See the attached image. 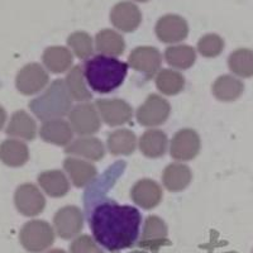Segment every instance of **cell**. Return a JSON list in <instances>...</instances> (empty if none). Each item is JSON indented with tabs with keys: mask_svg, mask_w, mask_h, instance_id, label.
Here are the masks:
<instances>
[{
	"mask_svg": "<svg viewBox=\"0 0 253 253\" xmlns=\"http://www.w3.org/2000/svg\"><path fill=\"white\" fill-rule=\"evenodd\" d=\"M70 253H104L96 241L87 234L76 237L70 245Z\"/></svg>",
	"mask_w": 253,
	"mask_h": 253,
	"instance_id": "cell-35",
	"label": "cell"
},
{
	"mask_svg": "<svg viewBox=\"0 0 253 253\" xmlns=\"http://www.w3.org/2000/svg\"><path fill=\"white\" fill-rule=\"evenodd\" d=\"M53 228L60 238L75 239L84 228V214L80 208L67 205L58 210L53 216Z\"/></svg>",
	"mask_w": 253,
	"mask_h": 253,
	"instance_id": "cell-9",
	"label": "cell"
},
{
	"mask_svg": "<svg viewBox=\"0 0 253 253\" xmlns=\"http://www.w3.org/2000/svg\"><path fill=\"white\" fill-rule=\"evenodd\" d=\"M202 141L198 132L190 128L178 130L171 139L170 155L176 161H191L200 152Z\"/></svg>",
	"mask_w": 253,
	"mask_h": 253,
	"instance_id": "cell-10",
	"label": "cell"
},
{
	"mask_svg": "<svg viewBox=\"0 0 253 253\" xmlns=\"http://www.w3.org/2000/svg\"><path fill=\"white\" fill-rule=\"evenodd\" d=\"M89 223L96 243L115 253L134 246L139 237L142 215L137 208L109 200L92 209Z\"/></svg>",
	"mask_w": 253,
	"mask_h": 253,
	"instance_id": "cell-1",
	"label": "cell"
},
{
	"mask_svg": "<svg viewBox=\"0 0 253 253\" xmlns=\"http://www.w3.org/2000/svg\"><path fill=\"white\" fill-rule=\"evenodd\" d=\"M156 87L162 94L167 95V96H173L184 90L185 78L182 76V74L175 71V70H161L156 76Z\"/></svg>",
	"mask_w": 253,
	"mask_h": 253,
	"instance_id": "cell-32",
	"label": "cell"
},
{
	"mask_svg": "<svg viewBox=\"0 0 253 253\" xmlns=\"http://www.w3.org/2000/svg\"><path fill=\"white\" fill-rule=\"evenodd\" d=\"M130 253H148L147 251H134V252H130Z\"/></svg>",
	"mask_w": 253,
	"mask_h": 253,
	"instance_id": "cell-38",
	"label": "cell"
},
{
	"mask_svg": "<svg viewBox=\"0 0 253 253\" xmlns=\"http://www.w3.org/2000/svg\"><path fill=\"white\" fill-rule=\"evenodd\" d=\"M107 146L113 156H129L137 148V137L130 129H118L109 133Z\"/></svg>",
	"mask_w": 253,
	"mask_h": 253,
	"instance_id": "cell-28",
	"label": "cell"
},
{
	"mask_svg": "<svg viewBox=\"0 0 253 253\" xmlns=\"http://www.w3.org/2000/svg\"><path fill=\"white\" fill-rule=\"evenodd\" d=\"M162 65L161 52L152 46H139L130 52L128 66L142 72L147 78H152Z\"/></svg>",
	"mask_w": 253,
	"mask_h": 253,
	"instance_id": "cell-13",
	"label": "cell"
},
{
	"mask_svg": "<svg viewBox=\"0 0 253 253\" xmlns=\"http://www.w3.org/2000/svg\"><path fill=\"white\" fill-rule=\"evenodd\" d=\"M130 198L135 205L143 209H155L162 200V189L151 178H142L132 186Z\"/></svg>",
	"mask_w": 253,
	"mask_h": 253,
	"instance_id": "cell-16",
	"label": "cell"
},
{
	"mask_svg": "<svg viewBox=\"0 0 253 253\" xmlns=\"http://www.w3.org/2000/svg\"><path fill=\"white\" fill-rule=\"evenodd\" d=\"M156 36L164 43H178L189 36V26L182 17L177 14H166L156 23Z\"/></svg>",
	"mask_w": 253,
	"mask_h": 253,
	"instance_id": "cell-12",
	"label": "cell"
},
{
	"mask_svg": "<svg viewBox=\"0 0 253 253\" xmlns=\"http://www.w3.org/2000/svg\"><path fill=\"white\" fill-rule=\"evenodd\" d=\"M84 76L85 75H84L83 67L74 66L67 74L65 83H66V87L72 100L86 103V101L91 100L92 94L87 89Z\"/></svg>",
	"mask_w": 253,
	"mask_h": 253,
	"instance_id": "cell-31",
	"label": "cell"
},
{
	"mask_svg": "<svg viewBox=\"0 0 253 253\" xmlns=\"http://www.w3.org/2000/svg\"><path fill=\"white\" fill-rule=\"evenodd\" d=\"M40 135L47 143L67 147L72 141L74 130L69 122L65 119H52V121L43 122L40 128Z\"/></svg>",
	"mask_w": 253,
	"mask_h": 253,
	"instance_id": "cell-19",
	"label": "cell"
},
{
	"mask_svg": "<svg viewBox=\"0 0 253 253\" xmlns=\"http://www.w3.org/2000/svg\"><path fill=\"white\" fill-rule=\"evenodd\" d=\"M95 105L101 121L109 126H123L133 117L132 107L122 99H99Z\"/></svg>",
	"mask_w": 253,
	"mask_h": 253,
	"instance_id": "cell-11",
	"label": "cell"
},
{
	"mask_svg": "<svg viewBox=\"0 0 253 253\" xmlns=\"http://www.w3.org/2000/svg\"><path fill=\"white\" fill-rule=\"evenodd\" d=\"M6 122V112L1 105H0V130L3 129L4 124Z\"/></svg>",
	"mask_w": 253,
	"mask_h": 253,
	"instance_id": "cell-36",
	"label": "cell"
},
{
	"mask_svg": "<svg viewBox=\"0 0 253 253\" xmlns=\"http://www.w3.org/2000/svg\"><path fill=\"white\" fill-rule=\"evenodd\" d=\"M112 24L124 33H130L138 28L142 22V13L132 1H121L113 6L110 12Z\"/></svg>",
	"mask_w": 253,
	"mask_h": 253,
	"instance_id": "cell-15",
	"label": "cell"
},
{
	"mask_svg": "<svg viewBox=\"0 0 253 253\" xmlns=\"http://www.w3.org/2000/svg\"><path fill=\"white\" fill-rule=\"evenodd\" d=\"M69 123L72 130L83 137L99 132L101 126V118L96 105L83 103L75 105L69 113Z\"/></svg>",
	"mask_w": 253,
	"mask_h": 253,
	"instance_id": "cell-5",
	"label": "cell"
},
{
	"mask_svg": "<svg viewBox=\"0 0 253 253\" xmlns=\"http://www.w3.org/2000/svg\"><path fill=\"white\" fill-rule=\"evenodd\" d=\"M14 205L24 216L40 215L46 208V199L40 189L31 182L17 187L14 193Z\"/></svg>",
	"mask_w": 253,
	"mask_h": 253,
	"instance_id": "cell-8",
	"label": "cell"
},
{
	"mask_svg": "<svg viewBox=\"0 0 253 253\" xmlns=\"http://www.w3.org/2000/svg\"><path fill=\"white\" fill-rule=\"evenodd\" d=\"M67 155L72 157H79L87 161H100L105 156V147L104 143L96 137L92 135H83L75 141H72L66 147Z\"/></svg>",
	"mask_w": 253,
	"mask_h": 253,
	"instance_id": "cell-17",
	"label": "cell"
},
{
	"mask_svg": "<svg viewBox=\"0 0 253 253\" xmlns=\"http://www.w3.org/2000/svg\"><path fill=\"white\" fill-rule=\"evenodd\" d=\"M128 67V63L115 57L98 55L86 61L84 75L94 91L108 94L118 89L124 83Z\"/></svg>",
	"mask_w": 253,
	"mask_h": 253,
	"instance_id": "cell-2",
	"label": "cell"
},
{
	"mask_svg": "<svg viewBox=\"0 0 253 253\" xmlns=\"http://www.w3.org/2000/svg\"><path fill=\"white\" fill-rule=\"evenodd\" d=\"M135 1H141V3H144V1H148V0H135Z\"/></svg>",
	"mask_w": 253,
	"mask_h": 253,
	"instance_id": "cell-39",
	"label": "cell"
},
{
	"mask_svg": "<svg viewBox=\"0 0 253 253\" xmlns=\"http://www.w3.org/2000/svg\"><path fill=\"white\" fill-rule=\"evenodd\" d=\"M56 233L46 220L27 221L19 233V242L26 251L31 253H41L48 250L55 243Z\"/></svg>",
	"mask_w": 253,
	"mask_h": 253,
	"instance_id": "cell-4",
	"label": "cell"
},
{
	"mask_svg": "<svg viewBox=\"0 0 253 253\" xmlns=\"http://www.w3.org/2000/svg\"><path fill=\"white\" fill-rule=\"evenodd\" d=\"M41 189L51 198H62L70 191V181L60 170L43 171L38 175Z\"/></svg>",
	"mask_w": 253,
	"mask_h": 253,
	"instance_id": "cell-24",
	"label": "cell"
},
{
	"mask_svg": "<svg viewBox=\"0 0 253 253\" xmlns=\"http://www.w3.org/2000/svg\"><path fill=\"white\" fill-rule=\"evenodd\" d=\"M211 90H213L214 98L218 99L219 101L230 103L241 98L245 91V84L237 76L221 75L214 81Z\"/></svg>",
	"mask_w": 253,
	"mask_h": 253,
	"instance_id": "cell-23",
	"label": "cell"
},
{
	"mask_svg": "<svg viewBox=\"0 0 253 253\" xmlns=\"http://www.w3.org/2000/svg\"><path fill=\"white\" fill-rule=\"evenodd\" d=\"M29 160L26 143L17 138H9L0 143V161L8 167H20Z\"/></svg>",
	"mask_w": 253,
	"mask_h": 253,
	"instance_id": "cell-22",
	"label": "cell"
},
{
	"mask_svg": "<svg viewBox=\"0 0 253 253\" xmlns=\"http://www.w3.org/2000/svg\"><path fill=\"white\" fill-rule=\"evenodd\" d=\"M95 47L96 51L101 55L117 57L123 55L126 49V42L121 33L113 31V29H101L96 37H95Z\"/></svg>",
	"mask_w": 253,
	"mask_h": 253,
	"instance_id": "cell-27",
	"label": "cell"
},
{
	"mask_svg": "<svg viewBox=\"0 0 253 253\" xmlns=\"http://www.w3.org/2000/svg\"><path fill=\"white\" fill-rule=\"evenodd\" d=\"M29 109L42 122L61 119L65 115H69L72 109V99L66 83L57 79L49 84L43 94L31 100Z\"/></svg>",
	"mask_w": 253,
	"mask_h": 253,
	"instance_id": "cell-3",
	"label": "cell"
},
{
	"mask_svg": "<svg viewBox=\"0 0 253 253\" xmlns=\"http://www.w3.org/2000/svg\"><path fill=\"white\" fill-rule=\"evenodd\" d=\"M44 253H67V252H66V251L61 250V248H55V250H49V251H47V252H44Z\"/></svg>",
	"mask_w": 253,
	"mask_h": 253,
	"instance_id": "cell-37",
	"label": "cell"
},
{
	"mask_svg": "<svg viewBox=\"0 0 253 253\" xmlns=\"http://www.w3.org/2000/svg\"><path fill=\"white\" fill-rule=\"evenodd\" d=\"M169 229L164 219L157 215L147 216L138 246L142 250L157 251L167 243Z\"/></svg>",
	"mask_w": 253,
	"mask_h": 253,
	"instance_id": "cell-14",
	"label": "cell"
},
{
	"mask_svg": "<svg viewBox=\"0 0 253 253\" xmlns=\"http://www.w3.org/2000/svg\"><path fill=\"white\" fill-rule=\"evenodd\" d=\"M252 253H253V251H252Z\"/></svg>",
	"mask_w": 253,
	"mask_h": 253,
	"instance_id": "cell-40",
	"label": "cell"
},
{
	"mask_svg": "<svg viewBox=\"0 0 253 253\" xmlns=\"http://www.w3.org/2000/svg\"><path fill=\"white\" fill-rule=\"evenodd\" d=\"M165 60L171 67L177 70H187L196 61V51L187 44H175L167 47L165 51Z\"/></svg>",
	"mask_w": 253,
	"mask_h": 253,
	"instance_id": "cell-29",
	"label": "cell"
},
{
	"mask_svg": "<svg viewBox=\"0 0 253 253\" xmlns=\"http://www.w3.org/2000/svg\"><path fill=\"white\" fill-rule=\"evenodd\" d=\"M67 44L80 60H86L94 52V42L89 33L83 31L74 32L67 38Z\"/></svg>",
	"mask_w": 253,
	"mask_h": 253,
	"instance_id": "cell-33",
	"label": "cell"
},
{
	"mask_svg": "<svg viewBox=\"0 0 253 253\" xmlns=\"http://www.w3.org/2000/svg\"><path fill=\"white\" fill-rule=\"evenodd\" d=\"M170 114V103L161 95L151 94L137 109L135 119L143 126H158L169 119Z\"/></svg>",
	"mask_w": 253,
	"mask_h": 253,
	"instance_id": "cell-6",
	"label": "cell"
},
{
	"mask_svg": "<svg viewBox=\"0 0 253 253\" xmlns=\"http://www.w3.org/2000/svg\"><path fill=\"white\" fill-rule=\"evenodd\" d=\"M138 146L141 152L146 157L158 158L166 153L169 139L164 130L150 129L141 135Z\"/></svg>",
	"mask_w": 253,
	"mask_h": 253,
	"instance_id": "cell-25",
	"label": "cell"
},
{
	"mask_svg": "<svg viewBox=\"0 0 253 253\" xmlns=\"http://www.w3.org/2000/svg\"><path fill=\"white\" fill-rule=\"evenodd\" d=\"M63 169L76 187H85L91 184L98 175L96 167L91 162L79 157H69L63 161Z\"/></svg>",
	"mask_w": 253,
	"mask_h": 253,
	"instance_id": "cell-18",
	"label": "cell"
},
{
	"mask_svg": "<svg viewBox=\"0 0 253 253\" xmlns=\"http://www.w3.org/2000/svg\"><path fill=\"white\" fill-rule=\"evenodd\" d=\"M193 180L190 167L184 164H170L162 172V184L171 193H180L186 189Z\"/></svg>",
	"mask_w": 253,
	"mask_h": 253,
	"instance_id": "cell-21",
	"label": "cell"
},
{
	"mask_svg": "<svg viewBox=\"0 0 253 253\" xmlns=\"http://www.w3.org/2000/svg\"><path fill=\"white\" fill-rule=\"evenodd\" d=\"M228 67L234 76L242 79L253 78V51L250 48H238L230 53Z\"/></svg>",
	"mask_w": 253,
	"mask_h": 253,
	"instance_id": "cell-30",
	"label": "cell"
},
{
	"mask_svg": "<svg viewBox=\"0 0 253 253\" xmlns=\"http://www.w3.org/2000/svg\"><path fill=\"white\" fill-rule=\"evenodd\" d=\"M5 132L13 138L33 141L37 135V124L28 113L24 110H17L9 121Z\"/></svg>",
	"mask_w": 253,
	"mask_h": 253,
	"instance_id": "cell-20",
	"label": "cell"
},
{
	"mask_svg": "<svg viewBox=\"0 0 253 253\" xmlns=\"http://www.w3.org/2000/svg\"><path fill=\"white\" fill-rule=\"evenodd\" d=\"M72 53L69 48L62 46H51L44 49L42 62L48 71L53 74L66 72L72 66Z\"/></svg>",
	"mask_w": 253,
	"mask_h": 253,
	"instance_id": "cell-26",
	"label": "cell"
},
{
	"mask_svg": "<svg viewBox=\"0 0 253 253\" xmlns=\"http://www.w3.org/2000/svg\"><path fill=\"white\" fill-rule=\"evenodd\" d=\"M223 49H224V40L215 33L203 36L198 42V52L204 57H218Z\"/></svg>",
	"mask_w": 253,
	"mask_h": 253,
	"instance_id": "cell-34",
	"label": "cell"
},
{
	"mask_svg": "<svg viewBox=\"0 0 253 253\" xmlns=\"http://www.w3.org/2000/svg\"><path fill=\"white\" fill-rule=\"evenodd\" d=\"M49 83V75L42 65L32 62L19 70L15 78V87L20 94L35 95L44 89Z\"/></svg>",
	"mask_w": 253,
	"mask_h": 253,
	"instance_id": "cell-7",
	"label": "cell"
}]
</instances>
